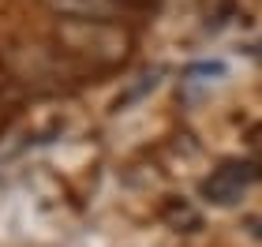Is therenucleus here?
<instances>
[{"label": "nucleus", "instance_id": "obj_1", "mask_svg": "<svg viewBox=\"0 0 262 247\" xmlns=\"http://www.w3.org/2000/svg\"><path fill=\"white\" fill-rule=\"evenodd\" d=\"M258 176H262V169L255 161H229L202 184V195H206L210 203H236Z\"/></svg>", "mask_w": 262, "mask_h": 247}, {"label": "nucleus", "instance_id": "obj_2", "mask_svg": "<svg viewBox=\"0 0 262 247\" xmlns=\"http://www.w3.org/2000/svg\"><path fill=\"white\" fill-rule=\"evenodd\" d=\"M53 11L60 15H71L79 23H101L116 11V0H45Z\"/></svg>", "mask_w": 262, "mask_h": 247}]
</instances>
